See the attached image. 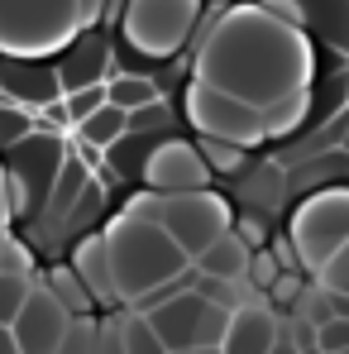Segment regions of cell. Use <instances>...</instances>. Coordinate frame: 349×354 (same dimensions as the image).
Returning a JSON list of instances; mask_svg holds the SVG:
<instances>
[{
    "instance_id": "1",
    "label": "cell",
    "mask_w": 349,
    "mask_h": 354,
    "mask_svg": "<svg viewBox=\"0 0 349 354\" xmlns=\"http://www.w3.org/2000/svg\"><path fill=\"white\" fill-rule=\"evenodd\" d=\"M196 77L230 91L249 106H273L283 96L306 91L311 82V44L263 15L258 5H244L234 15H220V24L196 48Z\"/></svg>"
},
{
    "instance_id": "2",
    "label": "cell",
    "mask_w": 349,
    "mask_h": 354,
    "mask_svg": "<svg viewBox=\"0 0 349 354\" xmlns=\"http://www.w3.org/2000/svg\"><path fill=\"white\" fill-rule=\"evenodd\" d=\"M106 259H111V278H115V297L120 301H144L149 292H158L163 283H173L177 273L191 263L173 239L163 235V225H153L149 216H139L134 206L115 216L106 230Z\"/></svg>"
},
{
    "instance_id": "3",
    "label": "cell",
    "mask_w": 349,
    "mask_h": 354,
    "mask_svg": "<svg viewBox=\"0 0 349 354\" xmlns=\"http://www.w3.org/2000/svg\"><path fill=\"white\" fill-rule=\"evenodd\" d=\"M101 0H0V53L48 58L72 34L96 24Z\"/></svg>"
},
{
    "instance_id": "4",
    "label": "cell",
    "mask_w": 349,
    "mask_h": 354,
    "mask_svg": "<svg viewBox=\"0 0 349 354\" xmlns=\"http://www.w3.org/2000/svg\"><path fill=\"white\" fill-rule=\"evenodd\" d=\"M67 134L53 129H29L19 134L5 153H0V177H5V206H10V221H34L44 206H48V192H53V177H58L62 158H67Z\"/></svg>"
},
{
    "instance_id": "5",
    "label": "cell",
    "mask_w": 349,
    "mask_h": 354,
    "mask_svg": "<svg viewBox=\"0 0 349 354\" xmlns=\"http://www.w3.org/2000/svg\"><path fill=\"white\" fill-rule=\"evenodd\" d=\"M139 216H149L153 225H163V235L173 239L187 259H196L201 249H211L216 239L230 230V201L211 187L196 192H144L134 201Z\"/></svg>"
},
{
    "instance_id": "6",
    "label": "cell",
    "mask_w": 349,
    "mask_h": 354,
    "mask_svg": "<svg viewBox=\"0 0 349 354\" xmlns=\"http://www.w3.org/2000/svg\"><path fill=\"white\" fill-rule=\"evenodd\" d=\"M201 0H120V34L134 58L168 62L196 39Z\"/></svg>"
},
{
    "instance_id": "7",
    "label": "cell",
    "mask_w": 349,
    "mask_h": 354,
    "mask_svg": "<svg viewBox=\"0 0 349 354\" xmlns=\"http://www.w3.org/2000/svg\"><path fill=\"white\" fill-rule=\"evenodd\" d=\"M345 239H349V192L330 187V192H311L296 201V211L287 221V244L301 263V273L316 278Z\"/></svg>"
},
{
    "instance_id": "8",
    "label": "cell",
    "mask_w": 349,
    "mask_h": 354,
    "mask_svg": "<svg viewBox=\"0 0 349 354\" xmlns=\"http://www.w3.org/2000/svg\"><path fill=\"white\" fill-rule=\"evenodd\" d=\"M153 335L163 340V350H201V345H216L225 340V326H230V311L225 306H211L201 292H173L153 306L139 311Z\"/></svg>"
},
{
    "instance_id": "9",
    "label": "cell",
    "mask_w": 349,
    "mask_h": 354,
    "mask_svg": "<svg viewBox=\"0 0 349 354\" xmlns=\"http://www.w3.org/2000/svg\"><path fill=\"white\" fill-rule=\"evenodd\" d=\"M182 115L191 120V129L206 134V139H230L239 149H258L263 144V111L230 96V91H220V86H211V82H201V77H191Z\"/></svg>"
},
{
    "instance_id": "10",
    "label": "cell",
    "mask_w": 349,
    "mask_h": 354,
    "mask_svg": "<svg viewBox=\"0 0 349 354\" xmlns=\"http://www.w3.org/2000/svg\"><path fill=\"white\" fill-rule=\"evenodd\" d=\"M139 182H144V192H196V187H211L216 173L206 168L196 139L158 134L139 163Z\"/></svg>"
},
{
    "instance_id": "11",
    "label": "cell",
    "mask_w": 349,
    "mask_h": 354,
    "mask_svg": "<svg viewBox=\"0 0 349 354\" xmlns=\"http://www.w3.org/2000/svg\"><path fill=\"white\" fill-rule=\"evenodd\" d=\"M67 326H72L67 306H62L48 288H34V292L24 297L19 316L10 321V335H15L19 354H58Z\"/></svg>"
},
{
    "instance_id": "12",
    "label": "cell",
    "mask_w": 349,
    "mask_h": 354,
    "mask_svg": "<svg viewBox=\"0 0 349 354\" xmlns=\"http://www.w3.org/2000/svg\"><path fill=\"white\" fill-rule=\"evenodd\" d=\"M111 62H115V48H111L106 29H91V24H86L82 34H72V39L58 48V58H53V72H58L62 96L106 82V77H111Z\"/></svg>"
},
{
    "instance_id": "13",
    "label": "cell",
    "mask_w": 349,
    "mask_h": 354,
    "mask_svg": "<svg viewBox=\"0 0 349 354\" xmlns=\"http://www.w3.org/2000/svg\"><path fill=\"white\" fill-rule=\"evenodd\" d=\"M0 91H5L10 106L34 111V115H39L44 106L62 101L58 72H53V62H48V58H5V62H0Z\"/></svg>"
},
{
    "instance_id": "14",
    "label": "cell",
    "mask_w": 349,
    "mask_h": 354,
    "mask_svg": "<svg viewBox=\"0 0 349 354\" xmlns=\"http://www.w3.org/2000/svg\"><path fill=\"white\" fill-rule=\"evenodd\" d=\"M273 340H278V321H273L258 301H244L239 311H230L220 354H268Z\"/></svg>"
},
{
    "instance_id": "15",
    "label": "cell",
    "mask_w": 349,
    "mask_h": 354,
    "mask_svg": "<svg viewBox=\"0 0 349 354\" xmlns=\"http://www.w3.org/2000/svg\"><path fill=\"white\" fill-rule=\"evenodd\" d=\"M72 273L86 283L91 301H120L115 297V278H111V259H106V239L101 235H82L72 244Z\"/></svg>"
},
{
    "instance_id": "16",
    "label": "cell",
    "mask_w": 349,
    "mask_h": 354,
    "mask_svg": "<svg viewBox=\"0 0 349 354\" xmlns=\"http://www.w3.org/2000/svg\"><path fill=\"white\" fill-rule=\"evenodd\" d=\"M249 244L234 235V230H225V235L216 239L211 249H201L196 259H191V268L201 273V278H225V283H244V273H249Z\"/></svg>"
},
{
    "instance_id": "17",
    "label": "cell",
    "mask_w": 349,
    "mask_h": 354,
    "mask_svg": "<svg viewBox=\"0 0 349 354\" xmlns=\"http://www.w3.org/2000/svg\"><path fill=\"white\" fill-rule=\"evenodd\" d=\"M158 96H163V91H158V82H153L149 72H124V67H120V72L106 77V101L120 106L124 115L139 111V106H149V101H158Z\"/></svg>"
},
{
    "instance_id": "18",
    "label": "cell",
    "mask_w": 349,
    "mask_h": 354,
    "mask_svg": "<svg viewBox=\"0 0 349 354\" xmlns=\"http://www.w3.org/2000/svg\"><path fill=\"white\" fill-rule=\"evenodd\" d=\"M120 134H124V111H120V106H111V101H106L101 111H91L86 120H77V124H72V139L91 144V149H101V153L115 144Z\"/></svg>"
},
{
    "instance_id": "19",
    "label": "cell",
    "mask_w": 349,
    "mask_h": 354,
    "mask_svg": "<svg viewBox=\"0 0 349 354\" xmlns=\"http://www.w3.org/2000/svg\"><path fill=\"white\" fill-rule=\"evenodd\" d=\"M173 129H177V111L163 96L124 115V134H173Z\"/></svg>"
},
{
    "instance_id": "20",
    "label": "cell",
    "mask_w": 349,
    "mask_h": 354,
    "mask_svg": "<svg viewBox=\"0 0 349 354\" xmlns=\"http://www.w3.org/2000/svg\"><path fill=\"white\" fill-rule=\"evenodd\" d=\"M48 292H53L62 306H67V316H82V311H91V292H86V283L72 273V263H58V268L48 273Z\"/></svg>"
},
{
    "instance_id": "21",
    "label": "cell",
    "mask_w": 349,
    "mask_h": 354,
    "mask_svg": "<svg viewBox=\"0 0 349 354\" xmlns=\"http://www.w3.org/2000/svg\"><path fill=\"white\" fill-rule=\"evenodd\" d=\"M29 292H34L29 268H5V273H0V326H10V321L19 316V306H24Z\"/></svg>"
},
{
    "instance_id": "22",
    "label": "cell",
    "mask_w": 349,
    "mask_h": 354,
    "mask_svg": "<svg viewBox=\"0 0 349 354\" xmlns=\"http://www.w3.org/2000/svg\"><path fill=\"white\" fill-rule=\"evenodd\" d=\"M120 354H168V350H163V340L153 335V326L144 316H129L124 335H120Z\"/></svg>"
},
{
    "instance_id": "23",
    "label": "cell",
    "mask_w": 349,
    "mask_h": 354,
    "mask_svg": "<svg viewBox=\"0 0 349 354\" xmlns=\"http://www.w3.org/2000/svg\"><path fill=\"white\" fill-rule=\"evenodd\" d=\"M106 106V82H96V86H82V91H67L62 96V111H67V124H77V120H86L91 111H101ZM72 134V129H67Z\"/></svg>"
},
{
    "instance_id": "24",
    "label": "cell",
    "mask_w": 349,
    "mask_h": 354,
    "mask_svg": "<svg viewBox=\"0 0 349 354\" xmlns=\"http://www.w3.org/2000/svg\"><path fill=\"white\" fill-rule=\"evenodd\" d=\"M316 278H321V288H326V292H349V239L330 254V259H326V268H321Z\"/></svg>"
},
{
    "instance_id": "25",
    "label": "cell",
    "mask_w": 349,
    "mask_h": 354,
    "mask_svg": "<svg viewBox=\"0 0 349 354\" xmlns=\"http://www.w3.org/2000/svg\"><path fill=\"white\" fill-rule=\"evenodd\" d=\"M316 350H321V354H340V350H349V321H340V316L321 321V326H316Z\"/></svg>"
},
{
    "instance_id": "26",
    "label": "cell",
    "mask_w": 349,
    "mask_h": 354,
    "mask_svg": "<svg viewBox=\"0 0 349 354\" xmlns=\"http://www.w3.org/2000/svg\"><path fill=\"white\" fill-rule=\"evenodd\" d=\"M58 354H91V330L86 326H67V335H62V345H58Z\"/></svg>"
},
{
    "instance_id": "27",
    "label": "cell",
    "mask_w": 349,
    "mask_h": 354,
    "mask_svg": "<svg viewBox=\"0 0 349 354\" xmlns=\"http://www.w3.org/2000/svg\"><path fill=\"white\" fill-rule=\"evenodd\" d=\"M326 311L340 316V321H349V292H326Z\"/></svg>"
},
{
    "instance_id": "28",
    "label": "cell",
    "mask_w": 349,
    "mask_h": 354,
    "mask_svg": "<svg viewBox=\"0 0 349 354\" xmlns=\"http://www.w3.org/2000/svg\"><path fill=\"white\" fill-rule=\"evenodd\" d=\"M268 354H296V340H292V335H283V330H278V340H273V350Z\"/></svg>"
},
{
    "instance_id": "29",
    "label": "cell",
    "mask_w": 349,
    "mask_h": 354,
    "mask_svg": "<svg viewBox=\"0 0 349 354\" xmlns=\"http://www.w3.org/2000/svg\"><path fill=\"white\" fill-rule=\"evenodd\" d=\"M0 354H19V345H15V335H10V326H0Z\"/></svg>"
},
{
    "instance_id": "30",
    "label": "cell",
    "mask_w": 349,
    "mask_h": 354,
    "mask_svg": "<svg viewBox=\"0 0 349 354\" xmlns=\"http://www.w3.org/2000/svg\"><path fill=\"white\" fill-rule=\"evenodd\" d=\"M335 149H340V153H349V111H345V124H340V139H335Z\"/></svg>"
},
{
    "instance_id": "31",
    "label": "cell",
    "mask_w": 349,
    "mask_h": 354,
    "mask_svg": "<svg viewBox=\"0 0 349 354\" xmlns=\"http://www.w3.org/2000/svg\"><path fill=\"white\" fill-rule=\"evenodd\" d=\"M10 225V206H5V177H0V230Z\"/></svg>"
},
{
    "instance_id": "32",
    "label": "cell",
    "mask_w": 349,
    "mask_h": 354,
    "mask_svg": "<svg viewBox=\"0 0 349 354\" xmlns=\"http://www.w3.org/2000/svg\"><path fill=\"white\" fill-rule=\"evenodd\" d=\"M168 354H220L216 345H201V350H168Z\"/></svg>"
},
{
    "instance_id": "33",
    "label": "cell",
    "mask_w": 349,
    "mask_h": 354,
    "mask_svg": "<svg viewBox=\"0 0 349 354\" xmlns=\"http://www.w3.org/2000/svg\"><path fill=\"white\" fill-rule=\"evenodd\" d=\"M5 244H10V235H5V230H0V249H5Z\"/></svg>"
},
{
    "instance_id": "34",
    "label": "cell",
    "mask_w": 349,
    "mask_h": 354,
    "mask_svg": "<svg viewBox=\"0 0 349 354\" xmlns=\"http://www.w3.org/2000/svg\"><path fill=\"white\" fill-rule=\"evenodd\" d=\"M340 354H349V350H340Z\"/></svg>"
}]
</instances>
